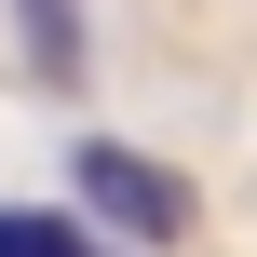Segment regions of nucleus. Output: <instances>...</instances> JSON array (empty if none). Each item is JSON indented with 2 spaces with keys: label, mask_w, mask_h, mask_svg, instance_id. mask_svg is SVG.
<instances>
[{
  "label": "nucleus",
  "mask_w": 257,
  "mask_h": 257,
  "mask_svg": "<svg viewBox=\"0 0 257 257\" xmlns=\"http://www.w3.org/2000/svg\"><path fill=\"white\" fill-rule=\"evenodd\" d=\"M81 203L108 230H136V244H176L190 230V176L149 163V149H122V136H81Z\"/></svg>",
  "instance_id": "f257e3e1"
},
{
  "label": "nucleus",
  "mask_w": 257,
  "mask_h": 257,
  "mask_svg": "<svg viewBox=\"0 0 257 257\" xmlns=\"http://www.w3.org/2000/svg\"><path fill=\"white\" fill-rule=\"evenodd\" d=\"M14 14H27V68L68 81V68H81V0H14Z\"/></svg>",
  "instance_id": "f03ea898"
},
{
  "label": "nucleus",
  "mask_w": 257,
  "mask_h": 257,
  "mask_svg": "<svg viewBox=\"0 0 257 257\" xmlns=\"http://www.w3.org/2000/svg\"><path fill=\"white\" fill-rule=\"evenodd\" d=\"M0 257H95L81 217H0Z\"/></svg>",
  "instance_id": "7ed1b4c3"
}]
</instances>
